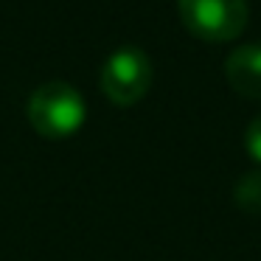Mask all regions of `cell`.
Wrapping results in <instances>:
<instances>
[{
    "instance_id": "obj_4",
    "label": "cell",
    "mask_w": 261,
    "mask_h": 261,
    "mask_svg": "<svg viewBox=\"0 0 261 261\" xmlns=\"http://www.w3.org/2000/svg\"><path fill=\"white\" fill-rule=\"evenodd\" d=\"M225 76L244 98H261V45H242L227 57Z\"/></svg>"
},
{
    "instance_id": "obj_3",
    "label": "cell",
    "mask_w": 261,
    "mask_h": 261,
    "mask_svg": "<svg viewBox=\"0 0 261 261\" xmlns=\"http://www.w3.org/2000/svg\"><path fill=\"white\" fill-rule=\"evenodd\" d=\"M152 59L141 48H118L101 68V90L118 107L138 104L152 87Z\"/></svg>"
},
{
    "instance_id": "obj_5",
    "label": "cell",
    "mask_w": 261,
    "mask_h": 261,
    "mask_svg": "<svg viewBox=\"0 0 261 261\" xmlns=\"http://www.w3.org/2000/svg\"><path fill=\"white\" fill-rule=\"evenodd\" d=\"M233 199L242 211L247 214H258L261 211V171H247L239 177L236 188H233Z\"/></svg>"
},
{
    "instance_id": "obj_2",
    "label": "cell",
    "mask_w": 261,
    "mask_h": 261,
    "mask_svg": "<svg viewBox=\"0 0 261 261\" xmlns=\"http://www.w3.org/2000/svg\"><path fill=\"white\" fill-rule=\"evenodd\" d=\"M180 20L205 42H230L244 31L250 17L247 0H177Z\"/></svg>"
},
{
    "instance_id": "obj_1",
    "label": "cell",
    "mask_w": 261,
    "mask_h": 261,
    "mask_svg": "<svg viewBox=\"0 0 261 261\" xmlns=\"http://www.w3.org/2000/svg\"><path fill=\"white\" fill-rule=\"evenodd\" d=\"M29 121L42 138H51V141H59V138H70L73 132H79V126L85 124L87 118V107L82 93L76 90L68 82H45L40 85L29 98Z\"/></svg>"
},
{
    "instance_id": "obj_6",
    "label": "cell",
    "mask_w": 261,
    "mask_h": 261,
    "mask_svg": "<svg viewBox=\"0 0 261 261\" xmlns=\"http://www.w3.org/2000/svg\"><path fill=\"white\" fill-rule=\"evenodd\" d=\"M244 143H247V152L253 154V160H258V163H261V115H258V118H253V124L247 126Z\"/></svg>"
}]
</instances>
